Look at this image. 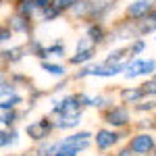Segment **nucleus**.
<instances>
[{
  "label": "nucleus",
  "mask_w": 156,
  "mask_h": 156,
  "mask_svg": "<svg viewBox=\"0 0 156 156\" xmlns=\"http://www.w3.org/2000/svg\"><path fill=\"white\" fill-rule=\"evenodd\" d=\"M127 67V60L123 62H115V65H108V62H100V65H83L81 71L75 73V79H85V77H102V79H108V77H117L125 71Z\"/></svg>",
  "instance_id": "nucleus-1"
},
{
  "label": "nucleus",
  "mask_w": 156,
  "mask_h": 156,
  "mask_svg": "<svg viewBox=\"0 0 156 156\" xmlns=\"http://www.w3.org/2000/svg\"><path fill=\"white\" fill-rule=\"evenodd\" d=\"M142 87V92H144V96H156V81L154 79H150V81H144V83L140 85Z\"/></svg>",
  "instance_id": "nucleus-30"
},
{
  "label": "nucleus",
  "mask_w": 156,
  "mask_h": 156,
  "mask_svg": "<svg viewBox=\"0 0 156 156\" xmlns=\"http://www.w3.org/2000/svg\"><path fill=\"white\" fill-rule=\"evenodd\" d=\"M12 36H15V34L6 27V23L0 21V44H9V42L12 40Z\"/></svg>",
  "instance_id": "nucleus-27"
},
{
  "label": "nucleus",
  "mask_w": 156,
  "mask_h": 156,
  "mask_svg": "<svg viewBox=\"0 0 156 156\" xmlns=\"http://www.w3.org/2000/svg\"><path fill=\"white\" fill-rule=\"evenodd\" d=\"M25 56H27L25 44H11V46L0 50V65H2V67H15V65H19Z\"/></svg>",
  "instance_id": "nucleus-7"
},
{
  "label": "nucleus",
  "mask_w": 156,
  "mask_h": 156,
  "mask_svg": "<svg viewBox=\"0 0 156 156\" xmlns=\"http://www.w3.org/2000/svg\"><path fill=\"white\" fill-rule=\"evenodd\" d=\"M77 0H50V4H48V9L56 17H62V15H67V12L71 11V6L75 4Z\"/></svg>",
  "instance_id": "nucleus-21"
},
{
  "label": "nucleus",
  "mask_w": 156,
  "mask_h": 156,
  "mask_svg": "<svg viewBox=\"0 0 156 156\" xmlns=\"http://www.w3.org/2000/svg\"><path fill=\"white\" fill-rule=\"evenodd\" d=\"M129 148H131L133 154H150L156 148V142L152 137V133H148V131L135 133L131 137V142H129Z\"/></svg>",
  "instance_id": "nucleus-10"
},
{
  "label": "nucleus",
  "mask_w": 156,
  "mask_h": 156,
  "mask_svg": "<svg viewBox=\"0 0 156 156\" xmlns=\"http://www.w3.org/2000/svg\"><path fill=\"white\" fill-rule=\"evenodd\" d=\"M135 37H140V29H137V21H123L119 23L115 29H112V34L108 40H112V42H121V40H125V42H131Z\"/></svg>",
  "instance_id": "nucleus-8"
},
{
  "label": "nucleus",
  "mask_w": 156,
  "mask_h": 156,
  "mask_svg": "<svg viewBox=\"0 0 156 156\" xmlns=\"http://www.w3.org/2000/svg\"><path fill=\"white\" fill-rule=\"evenodd\" d=\"M117 0H90V9H87V21H102L106 19L108 12L115 9Z\"/></svg>",
  "instance_id": "nucleus-11"
},
{
  "label": "nucleus",
  "mask_w": 156,
  "mask_h": 156,
  "mask_svg": "<svg viewBox=\"0 0 156 156\" xmlns=\"http://www.w3.org/2000/svg\"><path fill=\"white\" fill-rule=\"evenodd\" d=\"M17 156H34V154H17Z\"/></svg>",
  "instance_id": "nucleus-38"
},
{
  "label": "nucleus",
  "mask_w": 156,
  "mask_h": 156,
  "mask_svg": "<svg viewBox=\"0 0 156 156\" xmlns=\"http://www.w3.org/2000/svg\"><path fill=\"white\" fill-rule=\"evenodd\" d=\"M144 92H142V87L137 85V87H127V90H121V100L125 102V104H135V102H140V100H144Z\"/></svg>",
  "instance_id": "nucleus-20"
},
{
  "label": "nucleus",
  "mask_w": 156,
  "mask_h": 156,
  "mask_svg": "<svg viewBox=\"0 0 156 156\" xmlns=\"http://www.w3.org/2000/svg\"><path fill=\"white\" fill-rule=\"evenodd\" d=\"M104 123L108 127H115V129L129 127L131 125V112L127 106H108L104 108Z\"/></svg>",
  "instance_id": "nucleus-6"
},
{
  "label": "nucleus",
  "mask_w": 156,
  "mask_h": 156,
  "mask_svg": "<svg viewBox=\"0 0 156 156\" xmlns=\"http://www.w3.org/2000/svg\"><path fill=\"white\" fill-rule=\"evenodd\" d=\"M15 92H17V85L6 77V73L0 75V100L6 98V96H11V94H15Z\"/></svg>",
  "instance_id": "nucleus-22"
},
{
  "label": "nucleus",
  "mask_w": 156,
  "mask_h": 156,
  "mask_svg": "<svg viewBox=\"0 0 156 156\" xmlns=\"http://www.w3.org/2000/svg\"><path fill=\"white\" fill-rule=\"evenodd\" d=\"M40 69L44 73H48V75H52V77H58V79H62V77H67V67L62 65V62H56V60H40Z\"/></svg>",
  "instance_id": "nucleus-16"
},
{
  "label": "nucleus",
  "mask_w": 156,
  "mask_h": 156,
  "mask_svg": "<svg viewBox=\"0 0 156 156\" xmlns=\"http://www.w3.org/2000/svg\"><path fill=\"white\" fill-rule=\"evenodd\" d=\"M92 137H94L92 131H73L69 135H65L62 142H85V140H92Z\"/></svg>",
  "instance_id": "nucleus-26"
},
{
  "label": "nucleus",
  "mask_w": 156,
  "mask_h": 156,
  "mask_svg": "<svg viewBox=\"0 0 156 156\" xmlns=\"http://www.w3.org/2000/svg\"><path fill=\"white\" fill-rule=\"evenodd\" d=\"M12 11L23 15V17H29V19H37V9L34 4V0H15L12 2Z\"/></svg>",
  "instance_id": "nucleus-17"
},
{
  "label": "nucleus",
  "mask_w": 156,
  "mask_h": 156,
  "mask_svg": "<svg viewBox=\"0 0 156 156\" xmlns=\"http://www.w3.org/2000/svg\"><path fill=\"white\" fill-rule=\"evenodd\" d=\"M125 56H129L127 48H112V50H110V52L106 54L104 62H108V65H115V62H123V58H125Z\"/></svg>",
  "instance_id": "nucleus-24"
},
{
  "label": "nucleus",
  "mask_w": 156,
  "mask_h": 156,
  "mask_svg": "<svg viewBox=\"0 0 156 156\" xmlns=\"http://www.w3.org/2000/svg\"><path fill=\"white\" fill-rule=\"evenodd\" d=\"M144 50H146V40H144V37H135V40H131V46L127 48V52H129V58H133V56H140Z\"/></svg>",
  "instance_id": "nucleus-25"
},
{
  "label": "nucleus",
  "mask_w": 156,
  "mask_h": 156,
  "mask_svg": "<svg viewBox=\"0 0 156 156\" xmlns=\"http://www.w3.org/2000/svg\"><path fill=\"white\" fill-rule=\"evenodd\" d=\"M83 112V104L77 94H67L60 98H52V108H50V117L56 115H77Z\"/></svg>",
  "instance_id": "nucleus-3"
},
{
  "label": "nucleus",
  "mask_w": 156,
  "mask_h": 156,
  "mask_svg": "<svg viewBox=\"0 0 156 156\" xmlns=\"http://www.w3.org/2000/svg\"><path fill=\"white\" fill-rule=\"evenodd\" d=\"M23 102H25V98L19 92H15V94H11V96L0 100V112H6V110H12V108H21Z\"/></svg>",
  "instance_id": "nucleus-19"
},
{
  "label": "nucleus",
  "mask_w": 156,
  "mask_h": 156,
  "mask_svg": "<svg viewBox=\"0 0 156 156\" xmlns=\"http://www.w3.org/2000/svg\"><path fill=\"white\" fill-rule=\"evenodd\" d=\"M152 11H156V0H152Z\"/></svg>",
  "instance_id": "nucleus-35"
},
{
  "label": "nucleus",
  "mask_w": 156,
  "mask_h": 156,
  "mask_svg": "<svg viewBox=\"0 0 156 156\" xmlns=\"http://www.w3.org/2000/svg\"><path fill=\"white\" fill-rule=\"evenodd\" d=\"M2 2H6V4H11V2H15V0H2Z\"/></svg>",
  "instance_id": "nucleus-36"
},
{
  "label": "nucleus",
  "mask_w": 156,
  "mask_h": 156,
  "mask_svg": "<svg viewBox=\"0 0 156 156\" xmlns=\"http://www.w3.org/2000/svg\"><path fill=\"white\" fill-rule=\"evenodd\" d=\"M150 129V127H156V123H152V119H144L142 123H140V129Z\"/></svg>",
  "instance_id": "nucleus-33"
},
{
  "label": "nucleus",
  "mask_w": 156,
  "mask_h": 156,
  "mask_svg": "<svg viewBox=\"0 0 156 156\" xmlns=\"http://www.w3.org/2000/svg\"><path fill=\"white\" fill-rule=\"evenodd\" d=\"M23 133L34 142V144H37V142L46 140V137H50V135L54 133V121H52L50 115L40 117V119H36V121H29V123H25Z\"/></svg>",
  "instance_id": "nucleus-2"
},
{
  "label": "nucleus",
  "mask_w": 156,
  "mask_h": 156,
  "mask_svg": "<svg viewBox=\"0 0 156 156\" xmlns=\"http://www.w3.org/2000/svg\"><path fill=\"white\" fill-rule=\"evenodd\" d=\"M152 11V0H133L125 6V17L129 21H142Z\"/></svg>",
  "instance_id": "nucleus-12"
},
{
  "label": "nucleus",
  "mask_w": 156,
  "mask_h": 156,
  "mask_svg": "<svg viewBox=\"0 0 156 156\" xmlns=\"http://www.w3.org/2000/svg\"><path fill=\"white\" fill-rule=\"evenodd\" d=\"M4 23L6 27L11 29L15 36H34V29H36V21L34 19H29V17H23V15H19V12L12 11L6 19H4Z\"/></svg>",
  "instance_id": "nucleus-5"
},
{
  "label": "nucleus",
  "mask_w": 156,
  "mask_h": 156,
  "mask_svg": "<svg viewBox=\"0 0 156 156\" xmlns=\"http://www.w3.org/2000/svg\"><path fill=\"white\" fill-rule=\"evenodd\" d=\"M152 152H154V156H156V148H154V150H152Z\"/></svg>",
  "instance_id": "nucleus-41"
},
{
  "label": "nucleus",
  "mask_w": 156,
  "mask_h": 156,
  "mask_svg": "<svg viewBox=\"0 0 156 156\" xmlns=\"http://www.w3.org/2000/svg\"><path fill=\"white\" fill-rule=\"evenodd\" d=\"M96 48L98 46H92V48H85V50H75L71 56H69V65L83 67V65H87V62H92L94 56H96Z\"/></svg>",
  "instance_id": "nucleus-15"
},
{
  "label": "nucleus",
  "mask_w": 156,
  "mask_h": 156,
  "mask_svg": "<svg viewBox=\"0 0 156 156\" xmlns=\"http://www.w3.org/2000/svg\"><path fill=\"white\" fill-rule=\"evenodd\" d=\"M154 71H156V60L154 58H140V56H133L131 60H127L125 79L146 77V75H152Z\"/></svg>",
  "instance_id": "nucleus-4"
},
{
  "label": "nucleus",
  "mask_w": 156,
  "mask_h": 156,
  "mask_svg": "<svg viewBox=\"0 0 156 156\" xmlns=\"http://www.w3.org/2000/svg\"><path fill=\"white\" fill-rule=\"evenodd\" d=\"M85 36L90 37L96 46H100V44H104V42L108 40V31L100 21H90L87 27H85Z\"/></svg>",
  "instance_id": "nucleus-14"
},
{
  "label": "nucleus",
  "mask_w": 156,
  "mask_h": 156,
  "mask_svg": "<svg viewBox=\"0 0 156 156\" xmlns=\"http://www.w3.org/2000/svg\"><path fill=\"white\" fill-rule=\"evenodd\" d=\"M135 156H150V154H135Z\"/></svg>",
  "instance_id": "nucleus-39"
},
{
  "label": "nucleus",
  "mask_w": 156,
  "mask_h": 156,
  "mask_svg": "<svg viewBox=\"0 0 156 156\" xmlns=\"http://www.w3.org/2000/svg\"><path fill=\"white\" fill-rule=\"evenodd\" d=\"M56 148H58V140H42V142H37L36 148H34V156H54L56 152Z\"/></svg>",
  "instance_id": "nucleus-18"
},
{
  "label": "nucleus",
  "mask_w": 156,
  "mask_h": 156,
  "mask_svg": "<svg viewBox=\"0 0 156 156\" xmlns=\"http://www.w3.org/2000/svg\"><path fill=\"white\" fill-rule=\"evenodd\" d=\"M46 52H48L50 58H62L67 54V48H65V44L60 40H54L50 46H46Z\"/></svg>",
  "instance_id": "nucleus-23"
},
{
  "label": "nucleus",
  "mask_w": 156,
  "mask_h": 156,
  "mask_svg": "<svg viewBox=\"0 0 156 156\" xmlns=\"http://www.w3.org/2000/svg\"><path fill=\"white\" fill-rule=\"evenodd\" d=\"M34 4H36L37 15H40V11H44V9H46V6L50 4V0H34Z\"/></svg>",
  "instance_id": "nucleus-32"
},
{
  "label": "nucleus",
  "mask_w": 156,
  "mask_h": 156,
  "mask_svg": "<svg viewBox=\"0 0 156 156\" xmlns=\"http://www.w3.org/2000/svg\"><path fill=\"white\" fill-rule=\"evenodd\" d=\"M152 79H154V81H156V71H154V73H152Z\"/></svg>",
  "instance_id": "nucleus-37"
},
{
  "label": "nucleus",
  "mask_w": 156,
  "mask_h": 156,
  "mask_svg": "<svg viewBox=\"0 0 156 156\" xmlns=\"http://www.w3.org/2000/svg\"><path fill=\"white\" fill-rule=\"evenodd\" d=\"M19 142H21V131L17 127H11L9 129V148H15Z\"/></svg>",
  "instance_id": "nucleus-29"
},
{
  "label": "nucleus",
  "mask_w": 156,
  "mask_h": 156,
  "mask_svg": "<svg viewBox=\"0 0 156 156\" xmlns=\"http://www.w3.org/2000/svg\"><path fill=\"white\" fill-rule=\"evenodd\" d=\"M83 119V112H77V115H56L52 117L54 121V131H73L81 125Z\"/></svg>",
  "instance_id": "nucleus-13"
},
{
  "label": "nucleus",
  "mask_w": 156,
  "mask_h": 156,
  "mask_svg": "<svg viewBox=\"0 0 156 156\" xmlns=\"http://www.w3.org/2000/svg\"><path fill=\"white\" fill-rule=\"evenodd\" d=\"M115 156H135V154L131 152V148L127 146V148H123V150H119V154H115Z\"/></svg>",
  "instance_id": "nucleus-34"
},
{
  "label": "nucleus",
  "mask_w": 156,
  "mask_h": 156,
  "mask_svg": "<svg viewBox=\"0 0 156 156\" xmlns=\"http://www.w3.org/2000/svg\"><path fill=\"white\" fill-rule=\"evenodd\" d=\"M154 110H156V108H154Z\"/></svg>",
  "instance_id": "nucleus-43"
},
{
  "label": "nucleus",
  "mask_w": 156,
  "mask_h": 156,
  "mask_svg": "<svg viewBox=\"0 0 156 156\" xmlns=\"http://www.w3.org/2000/svg\"><path fill=\"white\" fill-rule=\"evenodd\" d=\"M156 108V100H146V102H135V110H140V112H150V110H154Z\"/></svg>",
  "instance_id": "nucleus-28"
},
{
  "label": "nucleus",
  "mask_w": 156,
  "mask_h": 156,
  "mask_svg": "<svg viewBox=\"0 0 156 156\" xmlns=\"http://www.w3.org/2000/svg\"><path fill=\"white\" fill-rule=\"evenodd\" d=\"M9 148V129L6 127H0V150Z\"/></svg>",
  "instance_id": "nucleus-31"
},
{
  "label": "nucleus",
  "mask_w": 156,
  "mask_h": 156,
  "mask_svg": "<svg viewBox=\"0 0 156 156\" xmlns=\"http://www.w3.org/2000/svg\"><path fill=\"white\" fill-rule=\"evenodd\" d=\"M154 40H156V37H154Z\"/></svg>",
  "instance_id": "nucleus-42"
},
{
  "label": "nucleus",
  "mask_w": 156,
  "mask_h": 156,
  "mask_svg": "<svg viewBox=\"0 0 156 156\" xmlns=\"http://www.w3.org/2000/svg\"><path fill=\"white\" fill-rule=\"evenodd\" d=\"M121 137L123 135L115 129H98L96 135H94V144L100 152H108L112 146H117L121 142Z\"/></svg>",
  "instance_id": "nucleus-9"
},
{
  "label": "nucleus",
  "mask_w": 156,
  "mask_h": 156,
  "mask_svg": "<svg viewBox=\"0 0 156 156\" xmlns=\"http://www.w3.org/2000/svg\"><path fill=\"white\" fill-rule=\"evenodd\" d=\"M0 75H4V71H2V67H0Z\"/></svg>",
  "instance_id": "nucleus-40"
}]
</instances>
